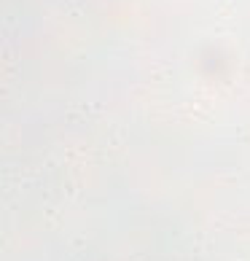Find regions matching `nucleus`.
<instances>
[]
</instances>
